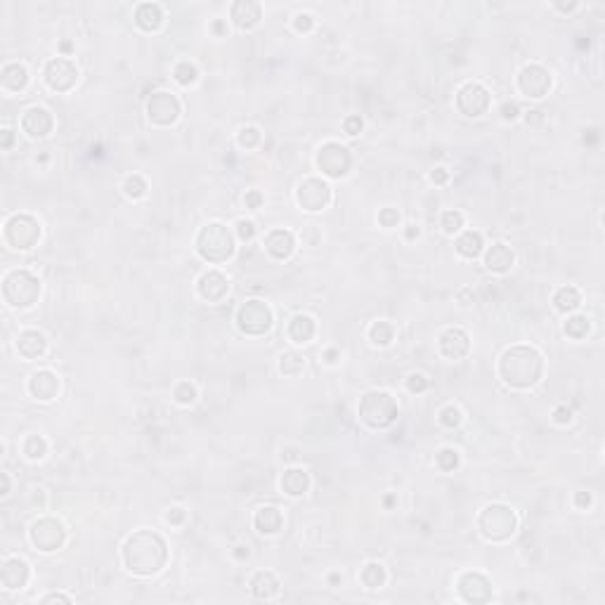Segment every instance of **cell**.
<instances>
[{"label":"cell","instance_id":"45","mask_svg":"<svg viewBox=\"0 0 605 605\" xmlns=\"http://www.w3.org/2000/svg\"><path fill=\"white\" fill-rule=\"evenodd\" d=\"M461 421H464V414H461L459 407L449 405V407H445L440 412V423L445 428H459Z\"/></svg>","mask_w":605,"mask_h":605},{"label":"cell","instance_id":"12","mask_svg":"<svg viewBox=\"0 0 605 605\" xmlns=\"http://www.w3.org/2000/svg\"><path fill=\"white\" fill-rule=\"evenodd\" d=\"M489 104H492L489 90L475 81L464 83L457 92V109L468 119H480L482 114H487Z\"/></svg>","mask_w":605,"mask_h":605},{"label":"cell","instance_id":"37","mask_svg":"<svg viewBox=\"0 0 605 605\" xmlns=\"http://www.w3.org/2000/svg\"><path fill=\"white\" fill-rule=\"evenodd\" d=\"M592 331V320L587 315H572L565 322V334L570 338H584Z\"/></svg>","mask_w":605,"mask_h":605},{"label":"cell","instance_id":"2","mask_svg":"<svg viewBox=\"0 0 605 605\" xmlns=\"http://www.w3.org/2000/svg\"><path fill=\"white\" fill-rule=\"evenodd\" d=\"M544 374V355L532 345H511L499 357V378L511 388L528 391Z\"/></svg>","mask_w":605,"mask_h":605},{"label":"cell","instance_id":"50","mask_svg":"<svg viewBox=\"0 0 605 605\" xmlns=\"http://www.w3.org/2000/svg\"><path fill=\"white\" fill-rule=\"evenodd\" d=\"M553 421H556L558 426H567V423H572V409L565 407V405L556 407L553 409Z\"/></svg>","mask_w":605,"mask_h":605},{"label":"cell","instance_id":"27","mask_svg":"<svg viewBox=\"0 0 605 605\" xmlns=\"http://www.w3.org/2000/svg\"><path fill=\"white\" fill-rule=\"evenodd\" d=\"M0 85L10 92H21L28 85V69L19 62L5 64L0 71Z\"/></svg>","mask_w":605,"mask_h":605},{"label":"cell","instance_id":"19","mask_svg":"<svg viewBox=\"0 0 605 605\" xmlns=\"http://www.w3.org/2000/svg\"><path fill=\"white\" fill-rule=\"evenodd\" d=\"M468 350H471V338H468V334L464 329L449 327V329H445L440 334V352H442V357L461 359V357L468 355Z\"/></svg>","mask_w":605,"mask_h":605},{"label":"cell","instance_id":"29","mask_svg":"<svg viewBox=\"0 0 605 605\" xmlns=\"http://www.w3.org/2000/svg\"><path fill=\"white\" fill-rule=\"evenodd\" d=\"M286 334H289L291 341L298 343V345L310 343L315 338V334H317V324H315V320L310 315H296V317H291Z\"/></svg>","mask_w":605,"mask_h":605},{"label":"cell","instance_id":"48","mask_svg":"<svg viewBox=\"0 0 605 605\" xmlns=\"http://www.w3.org/2000/svg\"><path fill=\"white\" fill-rule=\"evenodd\" d=\"M428 388V378L423 374H409L407 376V391L409 393H423Z\"/></svg>","mask_w":605,"mask_h":605},{"label":"cell","instance_id":"17","mask_svg":"<svg viewBox=\"0 0 605 605\" xmlns=\"http://www.w3.org/2000/svg\"><path fill=\"white\" fill-rule=\"evenodd\" d=\"M229 282L220 270H206L197 282V293L206 302H220L227 296Z\"/></svg>","mask_w":605,"mask_h":605},{"label":"cell","instance_id":"14","mask_svg":"<svg viewBox=\"0 0 605 605\" xmlns=\"http://www.w3.org/2000/svg\"><path fill=\"white\" fill-rule=\"evenodd\" d=\"M43 78H45L48 88L55 92H67L76 85L78 81V69L76 64L67 60V57H55L45 64V71H43Z\"/></svg>","mask_w":605,"mask_h":605},{"label":"cell","instance_id":"28","mask_svg":"<svg viewBox=\"0 0 605 605\" xmlns=\"http://www.w3.org/2000/svg\"><path fill=\"white\" fill-rule=\"evenodd\" d=\"M249 587H251V594L261 601H270L279 594V579L275 577V572H270V570L256 572L254 577H251Z\"/></svg>","mask_w":605,"mask_h":605},{"label":"cell","instance_id":"61","mask_svg":"<svg viewBox=\"0 0 605 605\" xmlns=\"http://www.w3.org/2000/svg\"><path fill=\"white\" fill-rule=\"evenodd\" d=\"M419 234H421V229L416 227V225H409V227H407V232H405V236H407L409 241L416 239V236H419Z\"/></svg>","mask_w":605,"mask_h":605},{"label":"cell","instance_id":"26","mask_svg":"<svg viewBox=\"0 0 605 605\" xmlns=\"http://www.w3.org/2000/svg\"><path fill=\"white\" fill-rule=\"evenodd\" d=\"M513 251H511L506 244H492L485 254V268L489 272H496V275H503V272L511 270L513 265Z\"/></svg>","mask_w":605,"mask_h":605},{"label":"cell","instance_id":"1","mask_svg":"<svg viewBox=\"0 0 605 605\" xmlns=\"http://www.w3.org/2000/svg\"><path fill=\"white\" fill-rule=\"evenodd\" d=\"M168 560V546L161 535L151 530H140L128 537L124 544V565L138 577H151L161 572Z\"/></svg>","mask_w":605,"mask_h":605},{"label":"cell","instance_id":"34","mask_svg":"<svg viewBox=\"0 0 605 605\" xmlns=\"http://www.w3.org/2000/svg\"><path fill=\"white\" fill-rule=\"evenodd\" d=\"M302 369H305V357H302L300 352L289 350L279 357V371H282L284 376H298Z\"/></svg>","mask_w":605,"mask_h":605},{"label":"cell","instance_id":"58","mask_svg":"<svg viewBox=\"0 0 605 605\" xmlns=\"http://www.w3.org/2000/svg\"><path fill=\"white\" fill-rule=\"evenodd\" d=\"M12 140H14V133L10 131V128H5V131H3V149H10Z\"/></svg>","mask_w":605,"mask_h":605},{"label":"cell","instance_id":"55","mask_svg":"<svg viewBox=\"0 0 605 605\" xmlns=\"http://www.w3.org/2000/svg\"><path fill=\"white\" fill-rule=\"evenodd\" d=\"M430 180H433L435 185H445L449 180V170L442 168V165H437V168H433V173H430Z\"/></svg>","mask_w":605,"mask_h":605},{"label":"cell","instance_id":"56","mask_svg":"<svg viewBox=\"0 0 605 605\" xmlns=\"http://www.w3.org/2000/svg\"><path fill=\"white\" fill-rule=\"evenodd\" d=\"M592 501L594 499H592V494H589V492H577V494H574V506H577V508L587 511L589 506H592Z\"/></svg>","mask_w":605,"mask_h":605},{"label":"cell","instance_id":"23","mask_svg":"<svg viewBox=\"0 0 605 605\" xmlns=\"http://www.w3.org/2000/svg\"><path fill=\"white\" fill-rule=\"evenodd\" d=\"M229 17H232L234 26L254 28V26L261 24L263 7H261V3H256V0H236V3L232 5V10H229Z\"/></svg>","mask_w":605,"mask_h":605},{"label":"cell","instance_id":"43","mask_svg":"<svg viewBox=\"0 0 605 605\" xmlns=\"http://www.w3.org/2000/svg\"><path fill=\"white\" fill-rule=\"evenodd\" d=\"M440 225H442V229H445L447 234H457L459 229L464 227V213H459V211H445Z\"/></svg>","mask_w":605,"mask_h":605},{"label":"cell","instance_id":"39","mask_svg":"<svg viewBox=\"0 0 605 605\" xmlns=\"http://www.w3.org/2000/svg\"><path fill=\"white\" fill-rule=\"evenodd\" d=\"M173 78H175L180 85H192V83H197L199 69L190 62H180L175 64V69H173Z\"/></svg>","mask_w":605,"mask_h":605},{"label":"cell","instance_id":"15","mask_svg":"<svg viewBox=\"0 0 605 605\" xmlns=\"http://www.w3.org/2000/svg\"><path fill=\"white\" fill-rule=\"evenodd\" d=\"M518 90L525 97L532 99H542L544 95H549L551 90L549 69H544L542 64H528V67H523L520 74H518Z\"/></svg>","mask_w":605,"mask_h":605},{"label":"cell","instance_id":"21","mask_svg":"<svg viewBox=\"0 0 605 605\" xmlns=\"http://www.w3.org/2000/svg\"><path fill=\"white\" fill-rule=\"evenodd\" d=\"M265 251L275 258V261H289L296 251V236L289 229H272L263 241Z\"/></svg>","mask_w":605,"mask_h":605},{"label":"cell","instance_id":"22","mask_svg":"<svg viewBox=\"0 0 605 605\" xmlns=\"http://www.w3.org/2000/svg\"><path fill=\"white\" fill-rule=\"evenodd\" d=\"M28 577H31V570H28L26 560H21V558H7L3 563V570H0L3 587L10 589V592L24 589L28 584Z\"/></svg>","mask_w":605,"mask_h":605},{"label":"cell","instance_id":"63","mask_svg":"<svg viewBox=\"0 0 605 605\" xmlns=\"http://www.w3.org/2000/svg\"><path fill=\"white\" fill-rule=\"evenodd\" d=\"M556 7H558V10H563V12H572L574 7H577V3H570V5H563V3H558Z\"/></svg>","mask_w":605,"mask_h":605},{"label":"cell","instance_id":"11","mask_svg":"<svg viewBox=\"0 0 605 605\" xmlns=\"http://www.w3.org/2000/svg\"><path fill=\"white\" fill-rule=\"evenodd\" d=\"M182 114V107H180V99L173 95V92L158 90L147 99V119L158 128H168L180 119Z\"/></svg>","mask_w":605,"mask_h":605},{"label":"cell","instance_id":"46","mask_svg":"<svg viewBox=\"0 0 605 605\" xmlns=\"http://www.w3.org/2000/svg\"><path fill=\"white\" fill-rule=\"evenodd\" d=\"M312 26H315L312 14H307V12H298L296 17H293V28H296L298 33H310V31H312Z\"/></svg>","mask_w":605,"mask_h":605},{"label":"cell","instance_id":"18","mask_svg":"<svg viewBox=\"0 0 605 605\" xmlns=\"http://www.w3.org/2000/svg\"><path fill=\"white\" fill-rule=\"evenodd\" d=\"M53 114H50L45 107H31V109L24 111L21 116V131H24L28 138H48L53 133Z\"/></svg>","mask_w":605,"mask_h":605},{"label":"cell","instance_id":"25","mask_svg":"<svg viewBox=\"0 0 605 605\" xmlns=\"http://www.w3.org/2000/svg\"><path fill=\"white\" fill-rule=\"evenodd\" d=\"M254 525H256V530L261 532V535L272 537V535H277V532L282 530L284 516H282V511L275 508V506H261L256 511V516H254Z\"/></svg>","mask_w":605,"mask_h":605},{"label":"cell","instance_id":"30","mask_svg":"<svg viewBox=\"0 0 605 605\" xmlns=\"http://www.w3.org/2000/svg\"><path fill=\"white\" fill-rule=\"evenodd\" d=\"M310 489V475L302 468H286L282 475V492L289 496H302Z\"/></svg>","mask_w":605,"mask_h":605},{"label":"cell","instance_id":"47","mask_svg":"<svg viewBox=\"0 0 605 605\" xmlns=\"http://www.w3.org/2000/svg\"><path fill=\"white\" fill-rule=\"evenodd\" d=\"M236 236L241 241H251L256 236V222L254 220H239L236 222Z\"/></svg>","mask_w":605,"mask_h":605},{"label":"cell","instance_id":"54","mask_svg":"<svg viewBox=\"0 0 605 605\" xmlns=\"http://www.w3.org/2000/svg\"><path fill=\"white\" fill-rule=\"evenodd\" d=\"M518 114H520V109H518V104L516 102H506L501 107V116H503V121H516L518 119Z\"/></svg>","mask_w":605,"mask_h":605},{"label":"cell","instance_id":"62","mask_svg":"<svg viewBox=\"0 0 605 605\" xmlns=\"http://www.w3.org/2000/svg\"><path fill=\"white\" fill-rule=\"evenodd\" d=\"M0 480H3V489H0V494L5 496L7 492H10V475H7V473H0Z\"/></svg>","mask_w":605,"mask_h":605},{"label":"cell","instance_id":"20","mask_svg":"<svg viewBox=\"0 0 605 605\" xmlns=\"http://www.w3.org/2000/svg\"><path fill=\"white\" fill-rule=\"evenodd\" d=\"M28 393H31V398L40 400V402H50L57 398V393H60V378H57V374H53L50 369H40L31 374V378H28Z\"/></svg>","mask_w":605,"mask_h":605},{"label":"cell","instance_id":"40","mask_svg":"<svg viewBox=\"0 0 605 605\" xmlns=\"http://www.w3.org/2000/svg\"><path fill=\"white\" fill-rule=\"evenodd\" d=\"M24 454L31 461H38L48 454V442L43 440L40 435H28L26 442H24Z\"/></svg>","mask_w":605,"mask_h":605},{"label":"cell","instance_id":"16","mask_svg":"<svg viewBox=\"0 0 605 605\" xmlns=\"http://www.w3.org/2000/svg\"><path fill=\"white\" fill-rule=\"evenodd\" d=\"M459 596L466 603H487L492 601V582L482 572H464L457 582Z\"/></svg>","mask_w":605,"mask_h":605},{"label":"cell","instance_id":"13","mask_svg":"<svg viewBox=\"0 0 605 605\" xmlns=\"http://www.w3.org/2000/svg\"><path fill=\"white\" fill-rule=\"evenodd\" d=\"M296 199L302 211L320 213L331 204V187L327 180H322V178H305L298 185Z\"/></svg>","mask_w":605,"mask_h":605},{"label":"cell","instance_id":"57","mask_svg":"<svg viewBox=\"0 0 605 605\" xmlns=\"http://www.w3.org/2000/svg\"><path fill=\"white\" fill-rule=\"evenodd\" d=\"M43 603H71V599L64 594H48L45 599H43Z\"/></svg>","mask_w":605,"mask_h":605},{"label":"cell","instance_id":"59","mask_svg":"<svg viewBox=\"0 0 605 605\" xmlns=\"http://www.w3.org/2000/svg\"><path fill=\"white\" fill-rule=\"evenodd\" d=\"M249 553H251L249 546H246V544H239V546H236V551H234V556L239 558V560H244V558H249Z\"/></svg>","mask_w":605,"mask_h":605},{"label":"cell","instance_id":"36","mask_svg":"<svg viewBox=\"0 0 605 605\" xmlns=\"http://www.w3.org/2000/svg\"><path fill=\"white\" fill-rule=\"evenodd\" d=\"M393 336H395V329L393 324L388 322H374L369 327V338L374 345H381V348H386V345L393 343Z\"/></svg>","mask_w":605,"mask_h":605},{"label":"cell","instance_id":"10","mask_svg":"<svg viewBox=\"0 0 605 605\" xmlns=\"http://www.w3.org/2000/svg\"><path fill=\"white\" fill-rule=\"evenodd\" d=\"M28 537H31V544L36 549L43 553H50L64 546V542H67V530H64V525L60 520H55V518H40V520H36L31 525Z\"/></svg>","mask_w":605,"mask_h":605},{"label":"cell","instance_id":"9","mask_svg":"<svg viewBox=\"0 0 605 605\" xmlns=\"http://www.w3.org/2000/svg\"><path fill=\"white\" fill-rule=\"evenodd\" d=\"M317 165H320V170L327 178L341 180L348 175L352 156L348 147H343L341 142H327V145H322V149L317 151Z\"/></svg>","mask_w":605,"mask_h":605},{"label":"cell","instance_id":"44","mask_svg":"<svg viewBox=\"0 0 605 605\" xmlns=\"http://www.w3.org/2000/svg\"><path fill=\"white\" fill-rule=\"evenodd\" d=\"M261 131H258V128H254V126H246V128H241L239 131V147L241 149H254V147H258L261 145Z\"/></svg>","mask_w":605,"mask_h":605},{"label":"cell","instance_id":"7","mask_svg":"<svg viewBox=\"0 0 605 605\" xmlns=\"http://www.w3.org/2000/svg\"><path fill=\"white\" fill-rule=\"evenodd\" d=\"M272 324H275V315L265 300H246L236 310V327L246 336H265Z\"/></svg>","mask_w":605,"mask_h":605},{"label":"cell","instance_id":"5","mask_svg":"<svg viewBox=\"0 0 605 605\" xmlns=\"http://www.w3.org/2000/svg\"><path fill=\"white\" fill-rule=\"evenodd\" d=\"M398 400L386 391H369L359 400V419L374 430H386L398 421Z\"/></svg>","mask_w":605,"mask_h":605},{"label":"cell","instance_id":"3","mask_svg":"<svg viewBox=\"0 0 605 605\" xmlns=\"http://www.w3.org/2000/svg\"><path fill=\"white\" fill-rule=\"evenodd\" d=\"M234 234L222 222H208L197 234V254L208 263H225L234 256Z\"/></svg>","mask_w":605,"mask_h":605},{"label":"cell","instance_id":"6","mask_svg":"<svg viewBox=\"0 0 605 605\" xmlns=\"http://www.w3.org/2000/svg\"><path fill=\"white\" fill-rule=\"evenodd\" d=\"M40 296V279L28 270H12L3 279V298L10 307H31Z\"/></svg>","mask_w":605,"mask_h":605},{"label":"cell","instance_id":"64","mask_svg":"<svg viewBox=\"0 0 605 605\" xmlns=\"http://www.w3.org/2000/svg\"><path fill=\"white\" fill-rule=\"evenodd\" d=\"M62 50H64V53H69V50H71V43L64 40V43H62Z\"/></svg>","mask_w":605,"mask_h":605},{"label":"cell","instance_id":"52","mask_svg":"<svg viewBox=\"0 0 605 605\" xmlns=\"http://www.w3.org/2000/svg\"><path fill=\"white\" fill-rule=\"evenodd\" d=\"M362 126L364 124H362V119H359V116H348V119H345V124H343L345 133H348L350 138H355V135L362 133Z\"/></svg>","mask_w":605,"mask_h":605},{"label":"cell","instance_id":"41","mask_svg":"<svg viewBox=\"0 0 605 605\" xmlns=\"http://www.w3.org/2000/svg\"><path fill=\"white\" fill-rule=\"evenodd\" d=\"M459 452L454 449V447H445V449H440L437 452V457H435V464H437V468H440V471H445V473H449V471H454V468H459Z\"/></svg>","mask_w":605,"mask_h":605},{"label":"cell","instance_id":"32","mask_svg":"<svg viewBox=\"0 0 605 605\" xmlns=\"http://www.w3.org/2000/svg\"><path fill=\"white\" fill-rule=\"evenodd\" d=\"M454 246H457V254L461 258H466V261H475V258L482 254L485 244H482V234L480 232H475V229H466V232L457 239Z\"/></svg>","mask_w":605,"mask_h":605},{"label":"cell","instance_id":"31","mask_svg":"<svg viewBox=\"0 0 605 605\" xmlns=\"http://www.w3.org/2000/svg\"><path fill=\"white\" fill-rule=\"evenodd\" d=\"M135 24H138L142 31H158L163 24V10L161 5L156 3H142L135 10Z\"/></svg>","mask_w":605,"mask_h":605},{"label":"cell","instance_id":"51","mask_svg":"<svg viewBox=\"0 0 605 605\" xmlns=\"http://www.w3.org/2000/svg\"><path fill=\"white\" fill-rule=\"evenodd\" d=\"M263 201H265L263 192H258V190H251L246 192V197H244V204H246V208H251V211H258V208L263 206Z\"/></svg>","mask_w":605,"mask_h":605},{"label":"cell","instance_id":"38","mask_svg":"<svg viewBox=\"0 0 605 605\" xmlns=\"http://www.w3.org/2000/svg\"><path fill=\"white\" fill-rule=\"evenodd\" d=\"M147 180L142 178V175H138V173H135V175H128L126 180H124V194L128 199H142L147 194Z\"/></svg>","mask_w":605,"mask_h":605},{"label":"cell","instance_id":"35","mask_svg":"<svg viewBox=\"0 0 605 605\" xmlns=\"http://www.w3.org/2000/svg\"><path fill=\"white\" fill-rule=\"evenodd\" d=\"M386 579H388V572L381 563H369L362 570V584L366 589H381L386 584Z\"/></svg>","mask_w":605,"mask_h":605},{"label":"cell","instance_id":"8","mask_svg":"<svg viewBox=\"0 0 605 605\" xmlns=\"http://www.w3.org/2000/svg\"><path fill=\"white\" fill-rule=\"evenodd\" d=\"M38 239H40V225L33 215L17 213L5 222V241L10 244L12 249H17V251L33 249L36 244H38Z\"/></svg>","mask_w":605,"mask_h":605},{"label":"cell","instance_id":"60","mask_svg":"<svg viewBox=\"0 0 605 605\" xmlns=\"http://www.w3.org/2000/svg\"><path fill=\"white\" fill-rule=\"evenodd\" d=\"M338 357H341V352H338V350H334V348H331V350H327V355H324V359H327L329 364H336V362H338Z\"/></svg>","mask_w":605,"mask_h":605},{"label":"cell","instance_id":"49","mask_svg":"<svg viewBox=\"0 0 605 605\" xmlns=\"http://www.w3.org/2000/svg\"><path fill=\"white\" fill-rule=\"evenodd\" d=\"M378 222L383 227H395L400 222V213L398 208H383V211L378 213Z\"/></svg>","mask_w":605,"mask_h":605},{"label":"cell","instance_id":"53","mask_svg":"<svg viewBox=\"0 0 605 605\" xmlns=\"http://www.w3.org/2000/svg\"><path fill=\"white\" fill-rule=\"evenodd\" d=\"M187 518V511L180 508V506H173L168 513H165V520H168L170 525H182Z\"/></svg>","mask_w":605,"mask_h":605},{"label":"cell","instance_id":"42","mask_svg":"<svg viewBox=\"0 0 605 605\" xmlns=\"http://www.w3.org/2000/svg\"><path fill=\"white\" fill-rule=\"evenodd\" d=\"M175 402L178 405H192L197 400V386L190 383V381H182V383L175 386Z\"/></svg>","mask_w":605,"mask_h":605},{"label":"cell","instance_id":"4","mask_svg":"<svg viewBox=\"0 0 605 605\" xmlns=\"http://www.w3.org/2000/svg\"><path fill=\"white\" fill-rule=\"evenodd\" d=\"M478 530L487 542H508L518 530L516 511L506 503H487L478 516Z\"/></svg>","mask_w":605,"mask_h":605},{"label":"cell","instance_id":"24","mask_svg":"<svg viewBox=\"0 0 605 605\" xmlns=\"http://www.w3.org/2000/svg\"><path fill=\"white\" fill-rule=\"evenodd\" d=\"M17 350L24 359H38L45 355L48 338L36 329H26L17 336Z\"/></svg>","mask_w":605,"mask_h":605},{"label":"cell","instance_id":"33","mask_svg":"<svg viewBox=\"0 0 605 605\" xmlns=\"http://www.w3.org/2000/svg\"><path fill=\"white\" fill-rule=\"evenodd\" d=\"M553 305L560 312H574L582 305V293L574 286H560L556 296H553Z\"/></svg>","mask_w":605,"mask_h":605}]
</instances>
